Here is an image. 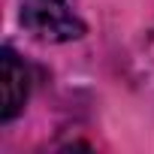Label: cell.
I'll use <instances>...</instances> for the list:
<instances>
[{"label":"cell","instance_id":"1","mask_svg":"<svg viewBox=\"0 0 154 154\" xmlns=\"http://www.w3.org/2000/svg\"><path fill=\"white\" fill-rule=\"evenodd\" d=\"M21 24L45 42H69L85 33L82 18L72 9V0H24Z\"/></svg>","mask_w":154,"mask_h":154},{"label":"cell","instance_id":"2","mask_svg":"<svg viewBox=\"0 0 154 154\" xmlns=\"http://www.w3.org/2000/svg\"><path fill=\"white\" fill-rule=\"evenodd\" d=\"M30 94V75L24 69V63L6 48L0 57V121H12Z\"/></svg>","mask_w":154,"mask_h":154}]
</instances>
